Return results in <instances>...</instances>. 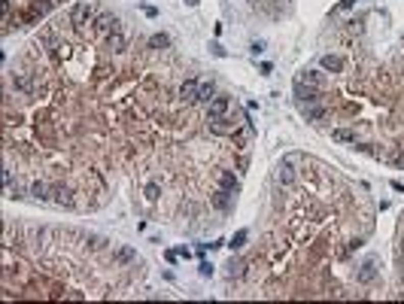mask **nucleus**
I'll list each match as a JSON object with an SVG mask.
<instances>
[{"label": "nucleus", "instance_id": "f257e3e1", "mask_svg": "<svg viewBox=\"0 0 404 304\" xmlns=\"http://www.w3.org/2000/svg\"><path fill=\"white\" fill-rule=\"evenodd\" d=\"M91 15H94V6H91L88 0H79V3L70 9V25H73V28H82V25L91 21Z\"/></svg>", "mask_w": 404, "mask_h": 304}, {"label": "nucleus", "instance_id": "f03ea898", "mask_svg": "<svg viewBox=\"0 0 404 304\" xmlns=\"http://www.w3.org/2000/svg\"><path fill=\"white\" fill-rule=\"evenodd\" d=\"M231 113V98L228 95H216L210 104H207V116L210 119H222V116H228Z\"/></svg>", "mask_w": 404, "mask_h": 304}, {"label": "nucleus", "instance_id": "7ed1b4c3", "mask_svg": "<svg viewBox=\"0 0 404 304\" xmlns=\"http://www.w3.org/2000/svg\"><path fill=\"white\" fill-rule=\"evenodd\" d=\"M94 31L104 34V37H110L113 31H118V18H115L113 12H101V15L94 18Z\"/></svg>", "mask_w": 404, "mask_h": 304}, {"label": "nucleus", "instance_id": "20e7f679", "mask_svg": "<svg viewBox=\"0 0 404 304\" xmlns=\"http://www.w3.org/2000/svg\"><path fill=\"white\" fill-rule=\"evenodd\" d=\"M295 177H298V174H295V158H283V161L277 165V182H280V185H292Z\"/></svg>", "mask_w": 404, "mask_h": 304}, {"label": "nucleus", "instance_id": "39448f33", "mask_svg": "<svg viewBox=\"0 0 404 304\" xmlns=\"http://www.w3.org/2000/svg\"><path fill=\"white\" fill-rule=\"evenodd\" d=\"M198 88H201L198 79H185V82L179 85V101H182V104H198Z\"/></svg>", "mask_w": 404, "mask_h": 304}, {"label": "nucleus", "instance_id": "423d86ee", "mask_svg": "<svg viewBox=\"0 0 404 304\" xmlns=\"http://www.w3.org/2000/svg\"><path fill=\"white\" fill-rule=\"evenodd\" d=\"M295 101L304 107V104H316L319 98H316V88H310V85H304V82L298 79V82H295Z\"/></svg>", "mask_w": 404, "mask_h": 304}, {"label": "nucleus", "instance_id": "0eeeda50", "mask_svg": "<svg viewBox=\"0 0 404 304\" xmlns=\"http://www.w3.org/2000/svg\"><path fill=\"white\" fill-rule=\"evenodd\" d=\"M52 201L58 207H73V192L70 185H52Z\"/></svg>", "mask_w": 404, "mask_h": 304}, {"label": "nucleus", "instance_id": "6e6552de", "mask_svg": "<svg viewBox=\"0 0 404 304\" xmlns=\"http://www.w3.org/2000/svg\"><path fill=\"white\" fill-rule=\"evenodd\" d=\"M237 125H240V122L228 119V116H222V119H210V128H213L216 134H234V131H237Z\"/></svg>", "mask_w": 404, "mask_h": 304}, {"label": "nucleus", "instance_id": "1a4fd4ad", "mask_svg": "<svg viewBox=\"0 0 404 304\" xmlns=\"http://www.w3.org/2000/svg\"><path fill=\"white\" fill-rule=\"evenodd\" d=\"M216 182H219V189H222V192H231V195L237 192V177H234L231 171H225V168L216 174Z\"/></svg>", "mask_w": 404, "mask_h": 304}, {"label": "nucleus", "instance_id": "9d476101", "mask_svg": "<svg viewBox=\"0 0 404 304\" xmlns=\"http://www.w3.org/2000/svg\"><path fill=\"white\" fill-rule=\"evenodd\" d=\"M301 82L319 91V88L325 85V76H322V70H307V73H301Z\"/></svg>", "mask_w": 404, "mask_h": 304}, {"label": "nucleus", "instance_id": "9b49d317", "mask_svg": "<svg viewBox=\"0 0 404 304\" xmlns=\"http://www.w3.org/2000/svg\"><path fill=\"white\" fill-rule=\"evenodd\" d=\"M374 277H377V262H374V259H368V262H365V265L359 268L355 280H359V283H371Z\"/></svg>", "mask_w": 404, "mask_h": 304}, {"label": "nucleus", "instance_id": "f8f14e48", "mask_svg": "<svg viewBox=\"0 0 404 304\" xmlns=\"http://www.w3.org/2000/svg\"><path fill=\"white\" fill-rule=\"evenodd\" d=\"M213 98H216V82H213V79L201 82V88H198V104H210Z\"/></svg>", "mask_w": 404, "mask_h": 304}, {"label": "nucleus", "instance_id": "ddd939ff", "mask_svg": "<svg viewBox=\"0 0 404 304\" xmlns=\"http://www.w3.org/2000/svg\"><path fill=\"white\" fill-rule=\"evenodd\" d=\"M52 185L49 182H43V180H37V182H31V198H37V201H49L52 195Z\"/></svg>", "mask_w": 404, "mask_h": 304}, {"label": "nucleus", "instance_id": "4468645a", "mask_svg": "<svg viewBox=\"0 0 404 304\" xmlns=\"http://www.w3.org/2000/svg\"><path fill=\"white\" fill-rule=\"evenodd\" d=\"M134 259H137V252H134L131 246H118V249L113 252V262H115V265H131Z\"/></svg>", "mask_w": 404, "mask_h": 304}, {"label": "nucleus", "instance_id": "2eb2a0df", "mask_svg": "<svg viewBox=\"0 0 404 304\" xmlns=\"http://www.w3.org/2000/svg\"><path fill=\"white\" fill-rule=\"evenodd\" d=\"M12 85H15L18 91H25V95H34V82H31L25 73H12Z\"/></svg>", "mask_w": 404, "mask_h": 304}, {"label": "nucleus", "instance_id": "dca6fc26", "mask_svg": "<svg viewBox=\"0 0 404 304\" xmlns=\"http://www.w3.org/2000/svg\"><path fill=\"white\" fill-rule=\"evenodd\" d=\"M322 70L341 73V70H344V58H338V55H322Z\"/></svg>", "mask_w": 404, "mask_h": 304}, {"label": "nucleus", "instance_id": "f3484780", "mask_svg": "<svg viewBox=\"0 0 404 304\" xmlns=\"http://www.w3.org/2000/svg\"><path fill=\"white\" fill-rule=\"evenodd\" d=\"M301 113H304L310 122H319L322 116H325V110H322L319 104H304V107H301Z\"/></svg>", "mask_w": 404, "mask_h": 304}, {"label": "nucleus", "instance_id": "a211bd4d", "mask_svg": "<svg viewBox=\"0 0 404 304\" xmlns=\"http://www.w3.org/2000/svg\"><path fill=\"white\" fill-rule=\"evenodd\" d=\"M331 140H338V143H355V131H349V128H335V131H331Z\"/></svg>", "mask_w": 404, "mask_h": 304}, {"label": "nucleus", "instance_id": "6ab92c4d", "mask_svg": "<svg viewBox=\"0 0 404 304\" xmlns=\"http://www.w3.org/2000/svg\"><path fill=\"white\" fill-rule=\"evenodd\" d=\"M107 49H110V52H122V49H125V37H122L118 31H113V34L107 37Z\"/></svg>", "mask_w": 404, "mask_h": 304}, {"label": "nucleus", "instance_id": "aec40b11", "mask_svg": "<svg viewBox=\"0 0 404 304\" xmlns=\"http://www.w3.org/2000/svg\"><path fill=\"white\" fill-rule=\"evenodd\" d=\"M171 46V37L168 34H152L149 37V49H168Z\"/></svg>", "mask_w": 404, "mask_h": 304}, {"label": "nucleus", "instance_id": "412c9836", "mask_svg": "<svg viewBox=\"0 0 404 304\" xmlns=\"http://www.w3.org/2000/svg\"><path fill=\"white\" fill-rule=\"evenodd\" d=\"M213 204H216L219 210H228L231 207V192H222V189H219V192L213 195Z\"/></svg>", "mask_w": 404, "mask_h": 304}, {"label": "nucleus", "instance_id": "4be33fe9", "mask_svg": "<svg viewBox=\"0 0 404 304\" xmlns=\"http://www.w3.org/2000/svg\"><path fill=\"white\" fill-rule=\"evenodd\" d=\"M246 238H249V235H246V228H240V231H237V235H234V238H231V252H237V249H243V246H246Z\"/></svg>", "mask_w": 404, "mask_h": 304}, {"label": "nucleus", "instance_id": "5701e85b", "mask_svg": "<svg viewBox=\"0 0 404 304\" xmlns=\"http://www.w3.org/2000/svg\"><path fill=\"white\" fill-rule=\"evenodd\" d=\"M240 274H243V262H234V259H231L228 262V277H240Z\"/></svg>", "mask_w": 404, "mask_h": 304}, {"label": "nucleus", "instance_id": "b1692460", "mask_svg": "<svg viewBox=\"0 0 404 304\" xmlns=\"http://www.w3.org/2000/svg\"><path fill=\"white\" fill-rule=\"evenodd\" d=\"M146 198H149V201L158 198V182H149V185H146Z\"/></svg>", "mask_w": 404, "mask_h": 304}, {"label": "nucleus", "instance_id": "393cba45", "mask_svg": "<svg viewBox=\"0 0 404 304\" xmlns=\"http://www.w3.org/2000/svg\"><path fill=\"white\" fill-rule=\"evenodd\" d=\"M213 274V265L210 262H201V277H210Z\"/></svg>", "mask_w": 404, "mask_h": 304}, {"label": "nucleus", "instance_id": "a878e982", "mask_svg": "<svg viewBox=\"0 0 404 304\" xmlns=\"http://www.w3.org/2000/svg\"><path fill=\"white\" fill-rule=\"evenodd\" d=\"M210 49H213V55H216V58H225V49H222V46H219V43H213V46H210Z\"/></svg>", "mask_w": 404, "mask_h": 304}, {"label": "nucleus", "instance_id": "bb28decb", "mask_svg": "<svg viewBox=\"0 0 404 304\" xmlns=\"http://www.w3.org/2000/svg\"><path fill=\"white\" fill-rule=\"evenodd\" d=\"M262 52H265V43H262V40H258V43H252V55H262Z\"/></svg>", "mask_w": 404, "mask_h": 304}, {"label": "nucleus", "instance_id": "cd10ccee", "mask_svg": "<svg viewBox=\"0 0 404 304\" xmlns=\"http://www.w3.org/2000/svg\"><path fill=\"white\" fill-rule=\"evenodd\" d=\"M164 259H168V262H171V265H173V262L179 259V252H173V249H168V252H164Z\"/></svg>", "mask_w": 404, "mask_h": 304}, {"label": "nucleus", "instance_id": "c85d7f7f", "mask_svg": "<svg viewBox=\"0 0 404 304\" xmlns=\"http://www.w3.org/2000/svg\"><path fill=\"white\" fill-rule=\"evenodd\" d=\"M143 12H146L149 18H155V15H158V9H155V6H143Z\"/></svg>", "mask_w": 404, "mask_h": 304}, {"label": "nucleus", "instance_id": "c756f323", "mask_svg": "<svg viewBox=\"0 0 404 304\" xmlns=\"http://www.w3.org/2000/svg\"><path fill=\"white\" fill-rule=\"evenodd\" d=\"M185 3H188V6H198V3H201V0H185Z\"/></svg>", "mask_w": 404, "mask_h": 304}]
</instances>
